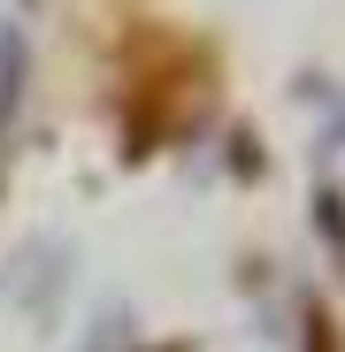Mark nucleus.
<instances>
[{
  "label": "nucleus",
  "mask_w": 345,
  "mask_h": 352,
  "mask_svg": "<svg viewBox=\"0 0 345 352\" xmlns=\"http://www.w3.org/2000/svg\"><path fill=\"white\" fill-rule=\"evenodd\" d=\"M16 92H23V31L8 23L0 31V115L16 107Z\"/></svg>",
  "instance_id": "f257e3e1"
}]
</instances>
